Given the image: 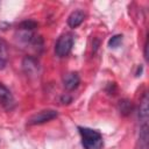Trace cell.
Wrapping results in <instances>:
<instances>
[{"label":"cell","mask_w":149,"mask_h":149,"mask_svg":"<svg viewBox=\"0 0 149 149\" xmlns=\"http://www.w3.org/2000/svg\"><path fill=\"white\" fill-rule=\"evenodd\" d=\"M80 137H81V144L84 149H101L104 141L102 135L92 128L87 127H78Z\"/></svg>","instance_id":"6da1fadb"},{"label":"cell","mask_w":149,"mask_h":149,"mask_svg":"<svg viewBox=\"0 0 149 149\" xmlns=\"http://www.w3.org/2000/svg\"><path fill=\"white\" fill-rule=\"evenodd\" d=\"M72 45H73V36L69 33L66 34H63L56 42V45H55V52L58 57H66L71 49H72Z\"/></svg>","instance_id":"7a4b0ae2"},{"label":"cell","mask_w":149,"mask_h":149,"mask_svg":"<svg viewBox=\"0 0 149 149\" xmlns=\"http://www.w3.org/2000/svg\"><path fill=\"white\" fill-rule=\"evenodd\" d=\"M57 118V112L54 109H43L36 114H34L33 116L29 118L28 123L29 125H41L44 122H48L52 119Z\"/></svg>","instance_id":"3957f363"},{"label":"cell","mask_w":149,"mask_h":149,"mask_svg":"<svg viewBox=\"0 0 149 149\" xmlns=\"http://www.w3.org/2000/svg\"><path fill=\"white\" fill-rule=\"evenodd\" d=\"M0 105L7 111H12L15 107V99L13 94L1 83H0Z\"/></svg>","instance_id":"277c9868"},{"label":"cell","mask_w":149,"mask_h":149,"mask_svg":"<svg viewBox=\"0 0 149 149\" xmlns=\"http://www.w3.org/2000/svg\"><path fill=\"white\" fill-rule=\"evenodd\" d=\"M79 83H80V78H79L77 72H70V73H66L64 76L63 84L68 91H72L74 88H77Z\"/></svg>","instance_id":"5b68a950"},{"label":"cell","mask_w":149,"mask_h":149,"mask_svg":"<svg viewBox=\"0 0 149 149\" xmlns=\"http://www.w3.org/2000/svg\"><path fill=\"white\" fill-rule=\"evenodd\" d=\"M85 19V14L83 10H74L72 12L69 17H68V24L71 27V28H77L79 24H81V22L84 21Z\"/></svg>","instance_id":"8992f818"},{"label":"cell","mask_w":149,"mask_h":149,"mask_svg":"<svg viewBox=\"0 0 149 149\" xmlns=\"http://www.w3.org/2000/svg\"><path fill=\"white\" fill-rule=\"evenodd\" d=\"M23 69L27 73L29 74H33V73H36L37 70H38V63L36 62L35 58L33 57H26L23 59Z\"/></svg>","instance_id":"52a82bcc"},{"label":"cell","mask_w":149,"mask_h":149,"mask_svg":"<svg viewBox=\"0 0 149 149\" xmlns=\"http://www.w3.org/2000/svg\"><path fill=\"white\" fill-rule=\"evenodd\" d=\"M8 61V50H7V44L6 42L0 38V70L5 69L7 65Z\"/></svg>","instance_id":"ba28073f"},{"label":"cell","mask_w":149,"mask_h":149,"mask_svg":"<svg viewBox=\"0 0 149 149\" xmlns=\"http://www.w3.org/2000/svg\"><path fill=\"white\" fill-rule=\"evenodd\" d=\"M122 42V35H114L108 41V47L111 48H118Z\"/></svg>","instance_id":"9c48e42d"},{"label":"cell","mask_w":149,"mask_h":149,"mask_svg":"<svg viewBox=\"0 0 149 149\" xmlns=\"http://www.w3.org/2000/svg\"><path fill=\"white\" fill-rule=\"evenodd\" d=\"M36 26H37V23H36L35 21L27 20V21H23V22L20 24V28H21L22 30H24V31H29V30L36 28Z\"/></svg>","instance_id":"30bf717a"},{"label":"cell","mask_w":149,"mask_h":149,"mask_svg":"<svg viewBox=\"0 0 149 149\" xmlns=\"http://www.w3.org/2000/svg\"><path fill=\"white\" fill-rule=\"evenodd\" d=\"M70 101H71V98H70V97H68V95H66V97H65V95L62 97V102H63V104H68V102H70Z\"/></svg>","instance_id":"8fae6325"}]
</instances>
